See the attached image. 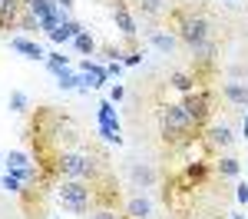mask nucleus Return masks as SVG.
<instances>
[{
  "label": "nucleus",
  "mask_w": 248,
  "mask_h": 219,
  "mask_svg": "<svg viewBox=\"0 0 248 219\" xmlns=\"http://www.w3.org/2000/svg\"><path fill=\"white\" fill-rule=\"evenodd\" d=\"M182 106H186V113L192 117V123L202 126V123L209 119V113H212V93L209 90H192V93H186Z\"/></svg>",
  "instance_id": "5"
},
{
  "label": "nucleus",
  "mask_w": 248,
  "mask_h": 219,
  "mask_svg": "<svg viewBox=\"0 0 248 219\" xmlns=\"http://www.w3.org/2000/svg\"><path fill=\"white\" fill-rule=\"evenodd\" d=\"M123 63L136 67V63H142V53H139V50H133V53H126V57H123Z\"/></svg>",
  "instance_id": "24"
},
{
  "label": "nucleus",
  "mask_w": 248,
  "mask_h": 219,
  "mask_svg": "<svg viewBox=\"0 0 248 219\" xmlns=\"http://www.w3.org/2000/svg\"><path fill=\"white\" fill-rule=\"evenodd\" d=\"M57 80H60V90H73L77 83H83V77H73L66 67H63V70H57Z\"/></svg>",
  "instance_id": "20"
},
{
  "label": "nucleus",
  "mask_w": 248,
  "mask_h": 219,
  "mask_svg": "<svg viewBox=\"0 0 248 219\" xmlns=\"http://www.w3.org/2000/svg\"><path fill=\"white\" fill-rule=\"evenodd\" d=\"M205 173H209V166H205V163H192L189 169H186V183H195V186H199V183L205 179Z\"/></svg>",
  "instance_id": "17"
},
{
  "label": "nucleus",
  "mask_w": 248,
  "mask_h": 219,
  "mask_svg": "<svg viewBox=\"0 0 248 219\" xmlns=\"http://www.w3.org/2000/svg\"><path fill=\"white\" fill-rule=\"evenodd\" d=\"M215 173H218V176L235 179L238 173H242V163H238L235 156H218V159H215Z\"/></svg>",
  "instance_id": "14"
},
{
  "label": "nucleus",
  "mask_w": 248,
  "mask_h": 219,
  "mask_svg": "<svg viewBox=\"0 0 248 219\" xmlns=\"http://www.w3.org/2000/svg\"><path fill=\"white\" fill-rule=\"evenodd\" d=\"M129 176H133L136 189H149V186H155V169L149 166V163H133Z\"/></svg>",
  "instance_id": "9"
},
{
  "label": "nucleus",
  "mask_w": 248,
  "mask_h": 219,
  "mask_svg": "<svg viewBox=\"0 0 248 219\" xmlns=\"http://www.w3.org/2000/svg\"><path fill=\"white\" fill-rule=\"evenodd\" d=\"M113 20H116V27L123 30V37H129V40L136 37V23H133V17H129V10H126L123 3H116V7H113Z\"/></svg>",
  "instance_id": "12"
},
{
  "label": "nucleus",
  "mask_w": 248,
  "mask_h": 219,
  "mask_svg": "<svg viewBox=\"0 0 248 219\" xmlns=\"http://www.w3.org/2000/svg\"><path fill=\"white\" fill-rule=\"evenodd\" d=\"M0 183H3V189H10V193H23V189H20V179L14 176V173H7Z\"/></svg>",
  "instance_id": "22"
},
{
  "label": "nucleus",
  "mask_w": 248,
  "mask_h": 219,
  "mask_svg": "<svg viewBox=\"0 0 248 219\" xmlns=\"http://www.w3.org/2000/svg\"><path fill=\"white\" fill-rule=\"evenodd\" d=\"M43 219H57V216H43Z\"/></svg>",
  "instance_id": "28"
},
{
  "label": "nucleus",
  "mask_w": 248,
  "mask_h": 219,
  "mask_svg": "<svg viewBox=\"0 0 248 219\" xmlns=\"http://www.w3.org/2000/svg\"><path fill=\"white\" fill-rule=\"evenodd\" d=\"M222 97L229 100L232 106H248V83H238V80H229V83H222Z\"/></svg>",
  "instance_id": "7"
},
{
  "label": "nucleus",
  "mask_w": 248,
  "mask_h": 219,
  "mask_svg": "<svg viewBox=\"0 0 248 219\" xmlns=\"http://www.w3.org/2000/svg\"><path fill=\"white\" fill-rule=\"evenodd\" d=\"M159 126H162V136H166V143H192V133L199 130L195 123H192V117L186 113V106L182 103H169V106H162L159 110Z\"/></svg>",
  "instance_id": "2"
},
{
  "label": "nucleus",
  "mask_w": 248,
  "mask_h": 219,
  "mask_svg": "<svg viewBox=\"0 0 248 219\" xmlns=\"http://www.w3.org/2000/svg\"><path fill=\"white\" fill-rule=\"evenodd\" d=\"M53 3H57V7H63V10H70V7H73V0H53Z\"/></svg>",
  "instance_id": "26"
},
{
  "label": "nucleus",
  "mask_w": 248,
  "mask_h": 219,
  "mask_svg": "<svg viewBox=\"0 0 248 219\" xmlns=\"http://www.w3.org/2000/svg\"><path fill=\"white\" fill-rule=\"evenodd\" d=\"M172 30H175V37L182 40L186 47H195V43L212 40V23H209V17L195 14V10H189V7L172 10Z\"/></svg>",
  "instance_id": "3"
},
{
  "label": "nucleus",
  "mask_w": 248,
  "mask_h": 219,
  "mask_svg": "<svg viewBox=\"0 0 248 219\" xmlns=\"http://www.w3.org/2000/svg\"><path fill=\"white\" fill-rule=\"evenodd\" d=\"M20 166H30V156L23 150H10L7 153V169H20Z\"/></svg>",
  "instance_id": "18"
},
{
  "label": "nucleus",
  "mask_w": 248,
  "mask_h": 219,
  "mask_svg": "<svg viewBox=\"0 0 248 219\" xmlns=\"http://www.w3.org/2000/svg\"><path fill=\"white\" fill-rule=\"evenodd\" d=\"M232 139L235 136H232V130L225 126V123L205 130V146H209V150H225V146H232Z\"/></svg>",
  "instance_id": "8"
},
{
  "label": "nucleus",
  "mask_w": 248,
  "mask_h": 219,
  "mask_svg": "<svg viewBox=\"0 0 248 219\" xmlns=\"http://www.w3.org/2000/svg\"><path fill=\"white\" fill-rule=\"evenodd\" d=\"M7 106H10L14 113H27V110H30V97H27L23 90H14V93H10V103H7Z\"/></svg>",
  "instance_id": "16"
},
{
  "label": "nucleus",
  "mask_w": 248,
  "mask_h": 219,
  "mask_svg": "<svg viewBox=\"0 0 248 219\" xmlns=\"http://www.w3.org/2000/svg\"><path fill=\"white\" fill-rule=\"evenodd\" d=\"M93 219H129V216L116 213L113 206H99V209H93Z\"/></svg>",
  "instance_id": "21"
},
{
  "label": "nucleus",
  "mask_w": 248,
  "mask_h": 219,
  "mask_svg": "<svg viewBox=\"0 0 248 219\" xmlns=\"http://www.w3.org/2000/svg\"><path fill=\"white\" fill-rule=\"evenodd\" d=\"M222 3H238V0H222Z\"/></svg>",
  "instance_id": "27"
},
{
  "label": "nucleus",
  "mask_w": 248,
  "mask_h": 219,
  "mask_svg": "<svg viewBox=\"0 0 248 219\" xmlns=\"http://www.w3.org/2000/svg\"><path fill=\"white\" fill-rule=\"evenodd\" d=\"M195 73H189V70H172L169 73V86L172 90H179V93H192L195 90Z\"/></svg>",
  "instance_id": "11"
},
{
  "label": "nucleus",
  "mask_w": 248,
  "mask_h": 219,
  "mask_svg": "<svg viewBox=\"0 0 248 219\" xmlns=\"http://www.w3.org/2000/svg\"><path fill=\"white\" fill-rule=\"evenodd\" d=\"M73 47H77L79 53H93V50H96V40L83 30V34H77V37H73Z\"/></svg>",
  "instance_id": "19"
},
{
  "label": "nucleus",
  "mask_w": 248,
  "mask_h": 219,
  "mask_svg": "<svg viewBox=\"0 0 248 219\" xmlns=\"http://www.w3.org/2000/svg\"><path fill=\"white\" fill-rule=\"evenodd\" d=\"M57 199H60V206H63L66 213H73V216H86L90 206H93V199H96L93 183H83V179H60Z\"/></svg>",
  "instance_id": "4"
},
{
  "label": "nucleus",
  "mask_w": 248,
  "mask_h": 219,
  "mask_svg": "<svg viewBox=\"0 0 248 219\" xmlns=\"http://www.w3.org/2000/svg\"><path fill=\"white\" fill-rule=\"evenodd\" d=\"M123 97H126V90H123L119 83H113V90H109V100H113V103H119Z\"/></svg>",
  "instance_id": "23"
},
{
  "label": "nucleus",
  "mask_w": 248,
  "mask_h": 219,
  "mask_svg": "<svg viewBox=\"0 0 248 219\" xmlns=\"http://www.w3.org/2000/svg\"><path fill=\"white\" fill-rule=\"evenodd\" d=\"M235 189H238V193H235V196H238V202H248V183H238Z\"/></svg>",
  "instance_id": "25"
},
{
  "label": "nucleus",
  "mask_w": 248,
  "mask_h": 219,
  "mask_svg": "<svg viewBox=\"0 0 248 219\" xmlns=\"http://www.w3.org/2000/svg\"><path fill=\"white\" fill-rule=\"evenodd\" d=\"M146 40L153 43L159 53H172L182 40L175 37V30H166V27H153V30H146Z\"/></svg>",
  "instance_id": "6"
},
{
  "label": "nucleus",
  "mask_w": 248,
  "mask_h": 219,
  "mask_svg": "<svg viewBox=\"0 0 248 219\" xmlns=\"http://www.w3.org/2000/svg\"><path fill=\"white\" fill-rule=\"evenodd\" d=\"M10 47H14V50H20V53H27L30 60H46V53H43V47H40V43H33V40L14 37V40H10Z\"/></svg>",
  "instance_id": "13"
},
{
  "label": "nucleus",
  "mask_w": 248,
  "mask_h": 219,
  "mask_svg": "<svg viewBox=\"0 0 248 219\" xmlns=\"http://www.w3.org/2000/svg\"><path fill=\"white\" fill-rule=\"evenodd\" d=\"M126 216L129 219H149L153 216V202L146 196H129L126 199Z\"/></svg>",
  "instance_id": "10"
},
{
  "label": "nucleus",
  "mask_w": 248,
  "mask_h": 219,
  "mask_svg": "<svg viewBox=\"0 0 248 219\" xmlns=\"http://www.w3.org/2000/svg\"><path fill=\"white\" fill-rule=\"evenodd\" d=\"M0 3H3V0H0Z\"/></svg>",
  "instance_id": "29"
},
{
  "label": "nucleus",
  "mask_w": 248,
  "mask_h": 219,
  "mask_svg": "<svg viewBox=\"0 0 248 219\" xmlns=\"http://www.w3.org/2000/svg\"><path fill=\"white\" fill-rule=\"evenodd\" d=\"M53 169L60 173V179H83V183H96L99 169H103V159L96 156V153H86V150H63V153H57Z\"/></svg>",
  "instance_id": "1"
},
{
  "label": "nucleus",
  "mask_w": 248,
  "mask_h": 219,
  "mask_svg": "<svg viewBox=\"0 0 248 219\" xmlns=\"http://www.w3.org/2000/svg\"><path fill=\"white\" fill-rule=\"evenodd\" d=\"M136 7H139V14H146V17H162V14H169V3H166V0H136Z\"/></svg>",
  "instance_id": "15"
}]
</instances>
